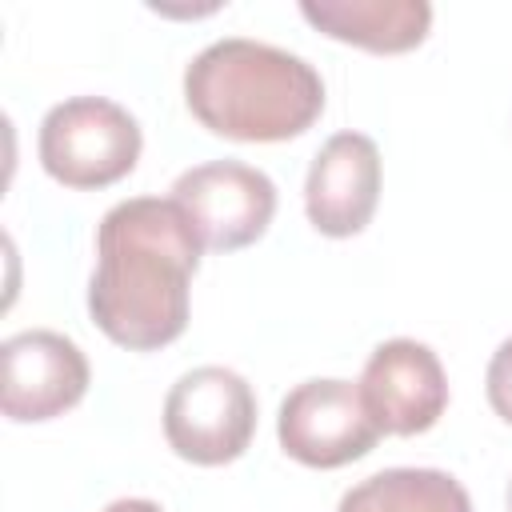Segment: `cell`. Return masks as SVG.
Returning <instances> with one entry per match:
<instances>
[{"mask_svg": "<svg viewBox=\"0 0 512 512\" xmlns=\"http://www.w3.org/2000/svg\"><path fill=\"white\" fill-rule=\"evenodd\" d=\"M200 252L204 244L172 196L112 204L96 228V268L88 280L96 328L128 352H156L184 336Z\"/></svg>", "mask_w": 512, "mask_h": 512, "instance_id": "obj_1", "label": "cell"}, {"mask_svg": "<svg viewBox=\"0 0 512 512\" xmlns=\"http://www.w3.org/2000/svg\"><path fill=\"white\" fill-rule=\"evenodd\" d=\"M184 104L212 136L280 144L320 120L324 80L288 48L224 36L200 48L184 68Z\"/></svg>", "mask_w": 512, "mask_h": 512, "instance_id": "obj_2", "label": "cell"}, {"mask_svg": "<svg viewBox=\"0 0 512 512\" xmlns=\"http://www.w3.org/2000/svg\"><path fill=\"white\" fill-rule=\"evenodd\" d=\"M144 148V132L136 116L104 96H72L44 112L36 156L40 168L76 192L108 188L124 180Z\"/></svg>", "mask_w": 512, "mask_h": 512, "instance_id": "obj_3", "label": "cell"}, {"mask_svg": "<svg viewBox=\"0 0 512 512\" xmlns=\"http://www.w3.org/2000/svg\"><path fill=\"white\" fill-rule=\"evenodd\" d=\"M252 432L256 392L224 364H200L184 372L164 396V440L188 464H232L248 452Z\"/></svg>", "mask_w": 512, "mask_h": 512, "instance_id": "obj_4", "label": "cell"}, {"mask_svg": "<svg viewBox=\"0 0 512 512\" xmlns=\"http://www.w3.org/2000/svg\"><path fill=\"white\" fill-rule=\"evenodd\" d=\"M380 436L384 432L372 420L360 384L336 376L296 384L276 412V440L284 456L304 468H344L368 456Z\"/></svg>", "mask_w": 512, "mask_h": 512, "instance_id": "obj_5", "label": "cell"}, {"mask_svg": "<svg viewBox=\"0 0 512 512\" xmlns=\"http://www.w3.org/2000/svg\"><path fill=\"white\" fill-rule=\"evenodd\" d=\"M172 200L188 212L196 236L212 252L256 244L276 216V184L244 160H208L176 176Z\"/></svg>", "mask_w": 512, "mask_h": 512, "instance_id": "obj_6", "label": "cell"}, {"mask_svg": "<svg viewBox=\"0 0 512 512\" xmlns=\"http://www.w3.org/2000/svg\"><path fill=\"white\" fill-rule=\"evenodd\" d=\"M4 384L0 408L12 424H44L76 408L88 392L92 368L80 344L52 328H28L0 344Z\"/></svg>", "mask_w": 512, "mask_h": 512, "instance_id": "obj_7", "label": "cell"}, {"mask_svg": "<svg viewBox=\"0 0 512 512\" xmlns=\"http://www.w3.org/2000/svg\"><path fill=\"white\" fill-rule=\"evenodd\" d=\"M356 384L384 436H420L448 408L444 364L428 344L412 336L376 344Z\"/></svg>", "mask_w": 512, "mask_h": 512, "instance_id": "obj_8", "label": "cell"}, {"mask_svg": "<svg viewBox=\"0 0 512 512\" xmlns=\"http://www.w3.org/2000/svg\"><path fill=\"white\" fill-rule=\"evenodd\" d=\"M380 204V148L364 132H336L320 144L304 180V212L320 236H360Z\"/></svg>", "mask_w": 512, "mask_h": 512, "instance_id": "obj_9", "label": "cell"}, {"mask_svg": "<svg viewBox=\"0 0 512 512\" xmlns=\"http://www.w3.org/2000/svg\"><path fill=\"white\" fill-rule=\"evenodd\" d=\"M300 16L316 32L380 56L412 52L432 28L428 0H304Z\"/></svg>", "mask_w": 512, "mask_h": 512, "instance_id": "obj_10", "label": "cell"}, {"mask_svg": "<svg viewBox=\"0 0 512 512\" xmlns=\"http://www.w3.org/2000/svg\"><path fill=\"white\" fill-rule=\"evenodd\" d=\"M336 512H472V500L444 468H384L348 488Z\"/></svg>", "mask_w": 512, "mask_h": 512, "instance_id": "obj_11", "label": "cell"}, {"mask_svg": "<svg viewBox=\"0 0 512 512\" xmlns=\"http://www.w3.org/2000/svg\"><path fill=\"white\" fill-rule=\"evenodd\" d=\"M484 392H488L492 412H496L504 424H512V336L500 340V348L492 352L488 372H484Z\"/></svg>", "mask_w": 512, "mask_h": 512, "instance_id": "obj_12", "label": "cell"}, {"mask_svg": "<svg viewBox=\"0 0 512 512\" xmlns=\"http://www.w3.org/2000/svg\"><path fill=\"white\" fill-rule=\"evenodd\" d=\"M104 512H164L156 500H144V496H124V500H112Z\"/></svg>", "mask_w": 512, "mask_h": 512, "instance_id": "obj_13", "label": "cell"}, {"mask_svg": "<svg viewBox=\"0 0 512 512\" xmlns=\"http://www.w3.org/2000/svg\"><path fill=\"white\" fill-rule=\"evenodd\" d=\"M504 508L512 512V480H508V492H504Z\"/></svg>", "mask_w": 512, "mask_h": 512, "instance_id": "obj_14", "label": "cell"}]
</instances>
